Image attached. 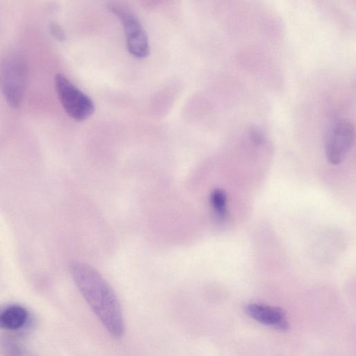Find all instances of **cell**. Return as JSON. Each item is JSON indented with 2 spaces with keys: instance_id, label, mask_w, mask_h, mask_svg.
Instances as JSON below:
<instances>
[{
  "instance_id": "obj_7",
  "label": "cell",
  "mask_w": 356,
  "mask_h": 356,
  "mask_svg": "<svg viewBox=\"0 0 356 356\" xmlns=\"http://www.w3.org/2000/svg\"><path fill=\"white\" fill-rule=\"evenodd\" d=\"M28 318V312L19 305H10L0 314V329L13 330L22 327Z\"/></svg>"
},
{
  "instance_id": "obj_8",
  "label": "cell",
  "mask_w": 356,
  "mask_h": 356,
  "mask_svg": "<svg viewBox=\"0 0 356 356\" xmlns=\"http://www.w3.org/2000/svg\"><path fill=\"white\" fill-rule=\"evenodd\" d=\"M209 201L216 216L220 220H225L227 216V196L226 193L216 188L210 194Z\"/></svg>"
},
{
  "instance_id": "obj_3",
  "label": "cell",
  "mask_w": 356,
  "mask_h": 356,
  "mask_svg": "<svg viewBox=\"0 0 356 356\" xmlns=\"http://www.w3.org/2000/svg\"><path fill=\"white\" fill-rule=\"evenodd\" d=\"M355 139L353 123L348 119H335L329 125L325 137V155L332 165L341 163L353 148Z\"/></svg>"
},
{
  "instance_id": "obj_1",
  "label": "cell",
  "mask_w": 356,
  "mask_h": 356,
  "mask_svg": "<svg viewBox=\"0 0 356 356\" xmlns=\"http://www.w3.org/2000/svg\"><path fill=\"white\" fill-rule=\"evenodd\" d=\"M73 280L86 303L105 329L115 338L124 332V323L118 298L104 277L92 266L74 261L70 265Z\"/></svg>"
},
{
  "instance_id": "obj_9",
  "label": "cell",
  "mask_w": 356,
  "mask_h": 356,
  "mask_svg": "<svg viewBox=\"0 0 356 356\" xmlns=\"http://www.w3.org/2000/svg\"><path fill=\"white\" fill-rule=\"evenodd\" d=\"M49 30L51 35L57 40L63 41L65 40V32L59 24L51 22L49 24Z\"/></svg>"
},
{
  "instance_id": "obj_2",
  "label": "cell",
  "mask_w": 356,
  "mask_h": 356,
  "mask_svg": "<svg viewBox=\"0 0 356 356\" xmlns=\"http://www.w3.org/2000/svg\"><path fill=\"white\" fill-rule=\"evenodd\" d=\"M28 79V64L19 51L8 53L0 63V89L7 103L19 107L24 99Z\"/></svg>"
},
{
  "instance_id": "obj_6",
  "label": "cell",
  "mask_w": 356,
  "mask_h": 356,
  "mask_svg": "<svg viewBox=\"0 0 356 356\" xmlns=\"http://www.w3.org/2000/svg\"><path fill=\"white\" fill-rule=\"evenodd\" d=\"M246 314L264 325L285 331L289 324L284 314L278 308L259 303H250L245 307Z\"/></svg>"
},
{
  "instance_id": "obj_4",
  "label": "cell",
  "mask_w": 356,
  "mask_h": 356,
  "mask_svg": "<svg viewBox=\"0 0 356 356\" xmlns=\"http://www.w3.org/2000/svg\"><path fill=\"white\" fill-rule=\"evenodd\" d=\"M54 83L59 101L70 117L82 121L93 114L92 100L64 74L58 73L54 77Z\"/></svg>"
},
{
  "instance_id": "obj_5",
  "label": "cell",
  "mask_w": 356,
  "mask_h": 356,
  "mask_svg": "<svg viewBox=\"0 0 356 356\" xmlns=\"http://www.w3.org/2000/svg\"><path fill=\"white\" fill-rule=\"evenodd\" d=\"M108 8L122 22L129 53L138 58L147 57L149 53L147 35L136 15L119 3L109 4Z\"/></svg>"
}]
</instances>
